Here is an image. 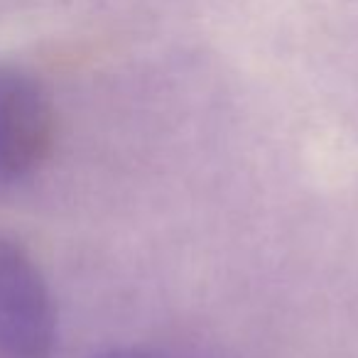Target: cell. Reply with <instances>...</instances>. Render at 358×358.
I'll return each mask as SVG.
<instances>
[{
  "mask_svg": "<svg viewBox=\"0 0 358 358\" xmlns=\"http://www.w3.org/2000/svg\"><path fill=\"white\" fill-rule=\"evenodd\" d=\"M55 106L32 74L0 64V187L20 182L55 143Z\"/></svg>",
  "mask_w": 358,
  "mask_h": 358,
  "instance_id": "cell-2",
  "label": "cell"
},
{
  "mask_svg": "<svg viewBox=\"0 0 358 358\" xmlns=\"http://www.w3.org/2000/svg\"><path fill=\"white\" fill-rule=\"evenodd\" d=\"M84 358H162L152 351H143V348H108V351H96Z\"/></svg>",
  "mask_w": 358,
  "mask_h": 358,
  "instance_id": "cell-3",
  "label": "cell"
},
{
  "mask_svg": "<svg viewBox=\"0 0 358 358\" xmlns=\"http://www.w3.org/2000/svg\"><path fill=\"white\" fill-rule=\"evenodd\" d=\"M57 309L47 280L20 243L0 236V358H52Z\"/></svg>",
  "mask_w": 358,
  "mask_h": 358,
  "instance_id": "cell-1",
  "label": "cell"
}]
</instances>
